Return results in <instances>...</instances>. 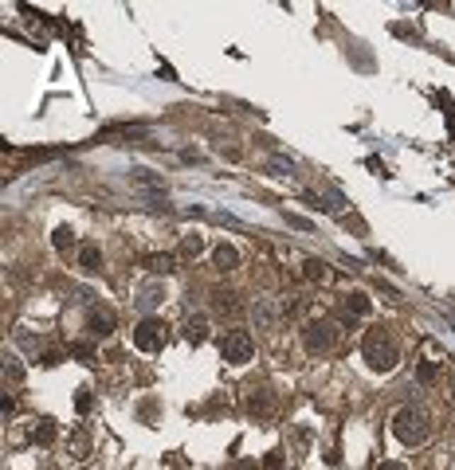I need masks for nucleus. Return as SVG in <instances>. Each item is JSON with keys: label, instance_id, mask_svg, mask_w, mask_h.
Wrapping results in <instances>:
<instances>
[{"label": "nucleus", "instance_id": "obj_18", "mask_svg": "<svg viewBox=\"0 0 455 470\" xmlns=\"http://www.w3.org/2000/svg\"><path fill=\"white\" fill-rule=\"evenodd\" d=\"M247 411H252V415H267V411H271V396L267 392L247 396Z\"/></svg>", "mask_w": 455, "mask_h": 470}, {"label": "nucleus", "instance_id": "obj_15", "mask_svg": "<svg viewBox=\"0 0 455 470\" xmlns=\"http://www.w3.org/2000/svg\"><path fill=\"white\" fill-rule=\"evenodd\" d=\"M51 243H55V251H63V255H67V251H75V231H71L67 224H63V227H55Z\"/></svg>", "mask_w": 455, "mask_h": 470}, {"label": "nucleus", "instance_id": "obj_28", "mask_svg": "<svg viewBox=\"0 0 455 470\" xmlns=\"http://www.w3.org/2000/svg\"><path fill=\"white\" fill-rule=\"evenodd\" d=\"M451 396H455V372H451Z\"/></svg>", "mask_w": 455, "mask_h": 470}, {"label": "nucleus", "instance_id": "obj_5", "mask_svg": "<svg viewBox=\"0 0 455 470\" xmlns=\"http://www.w3.org/2000/svg\"><path fill=\"white\" fill-rule=\"evenodd\" d=\"M165 341H169V326L161 318H142L134 326V345L142 352H161V349H165Z\"/></svg>", "mask_w": 455, "mask_h": 470}, {"label": "nucleus", "instance_id": "obj_22", "mask_svg": "<svg viewBox=\"0 0 455 470\" xmlns=\"http://www.w3.org/2000/svg\"><path fill=\"white\" fill-rule=\"evenodd\" d=\"M416 380H420V384H436V365H432V361H420V369H416Z\"/></svg>", "mask_w": 455, "mask_h": 470}, {"label": "nucleus", "instance_id": "obj_2", "mask_svg": "<svg viewBox=\"0 0 455 470\" xmlns=\"http://www.w3.org/2000/svg\"><path fill=\"white\" fill-rule=\"evenodd\" d=\"M393 435L400 439L405 447H420V443H428V435H432L428 411L416 408V403H405V408H396V415H393Z\"/></svg>", "mask_w": 455, "mask_h": 470}, {"label": "nucleus", "instance_id": "obj_4", "mask_svg": "<svg viewBox=\"0 0 455 470\" xmlns=\"http://www.w3.org/2000/svg\"><path fill=\"white\" fill-rule=\"evenodd\" d=\"M334 341H337V326L330 318H310L303 326L306 352H330V349H334Z\"/></svg>", "mask_w": 455, "mask_h": 470}, {"label": "nucleus", "instance_id": "obj_20", "mask_svg": "<svg viewBox=\"0 0 455 470\" xmlns=\"http://www.w3.org/2000/svg\"><path fill=\"white\" fill-rule=\"evenodd\" d=\"M67 352H71V357H79V361H86V365L94 361V345H91V341H75V345H67Z\"/></svg>", "mask_w": 455, "mask_h": 470}, {"label": "nucleus", "instance_id": "obj_6", "mask_svg": "<svg viewBox=\"0 0 455 470\" xmlns=\"http://www.w3.org/2000/svg\"><path fill=\"white\" fill-rule=\"evenodd\" d=\"M208 306L216 318H236L244 306H240V294L236 290H228V286H212L208 290Z\"/></svg>", "mask_w": 455, "mask_h": 470}, {"label": "nucleus", "instance_id": "obj_21", "mask_svg": "<svg viewBox=\"0 0 455 470\" xmlns=\"http://www.w3.org/2000/svg\"><path fill=\"white\" fill-rule=\"evenodd\" d=\"M91 408H94V396H91V388H79V396H75V411H79V415H86Z\"/></svg>", "mask_w": 455, "mask_h": 470}, {"label": "nucleus", "instance_id": "obj_24", "mask_svg": "<svg viewBox=\"0 0 455 470\" xmlns=\"http://www.w3.org/2000/svg\"><path fill=\"white\" fill-rule=\"evenodd\" d=\"M60 361H63V352H60V349H47V352L40 357V365H43V369H55Z\"/></svg>", "mask_w": 455, "mask_h": 470}, {"label": "nucleus", "instance_id": "obj_23", "mask_svg": "<svg viewBox=\"0 0 455 470\" xmlns=\"http://www.w3.org/2000/svg\"><path fill=\"white\" fill-rule=\"evenodd\" d=\"M255 318H259V326H271V321H275V310H271L267 302H259L255 306Z\"/></svg>", "mask_w": 455, "mask_h": 470}, {"label": "nucleus", "instance_id": "obj_26", "mask_svg": "<svg viewBox=\"0 0 455 470\" xmlns=\"http://www.w3.org/2000/svg\"><path fill=\"white\" fill-rule=\"evenodd\" d=\"M377 470H408V466H405V462H393V459H388V462H381Z\"/></svg>", "mask_w": 455, "mask_h": 470}, {"label": "nucleus", "instance_id": "obj_8", "mask_svg": "<svg viewBox=\"0 0 455 470\" xmlns=\"http://www.w3.org/2000/svg\"><path fill=\"white\" fill-rule=\"evenodd\" d=\"M86 333L91 337H110L114 333V314H110L106 306H94V310L86 314Z\"/></svg>", "mask_w": 455, "mask_h": 470}, {"label": "nucleus", "instance_id": "obj_7", "mask_svg": "<svg viewBox=\"0 0 455 470\" xmlns=\"http://www.w3.org/2000/svg\"><path fill=\"white\" fill-rule=\"evenodd\" d=\"M369 310H373L369 294L349 290V294H346V302H342V321H349V326H354V318H369Z\"/></svg>", "mask_w": 455, "mask_h": 470}, {"label": "nucleus", "instance_id": "obj_12", "mask_svg": "<svg viewBox=\"0 0 455 470\" xmlns=\"http://www.w3.org/2000/svg\"><path fill=\"white\" fill-rule=\"evenodd\" d=\"M303 278H306V282H330V278H334V270H330L326 259H306L303 263Z\"/></svg>", "mask_w": 455, "mask_h": 470}, {"label": "nucleus", "instance_id": "obj_11", "mask_svg": "<svg viewBox=\"0 0 455 470\" xmlns=\"http://www.w3.org/2000/svg\"><path fill=\"white\" fill-rule=\"evenodd\" d=\"M142 267L150 270V275H173V270H177V259H173V255H142Z\"/></svg>", "mask_w": 455, "mask_h": 470}, {"label": "nucleus", "instance_id": "obj_25", "mask_svg": "<svg viewBox=\"0 0 455 470\" xmlns=\"http://www.w3.org/2000/svg\"><path fill=\"white\" fill-rule=\"evenodd\" d=\"M263 470H283V451H271L267 459H263Z\"/></svg>", "mask_w": 455, "mask_h": 470}, {"label": "nucleus", "instance_id": "obj_27", "mask_svg": "<svg viewBox=\"0 0 455 470\" xmlns=\"http://www.w3.org/2000/svg\"><path fill=\"white\" fill-rule=\"evenodd\" d=\"M236 470H255V466H247V462H240V466Z\"/></svg>", "mask_w": 455, "mask_h": 470}, {"label": "nucleus", "instance_id": "obj_10", "mask_svg": "<svg viewBox=\"0 0 455 470\" xmlns=\"http://www.w3.org/2000/svg\"><path fill=\"white\" fill-rule=\"evenodd\" d=\"M79 267H83L86 275H99V270H102V251H99V243H79Z\"/></svg>", "mask_w": 455, "mask_h": 470}, {"label": "nucleus", "instance_id": "obj_16", "mask_svg": "<svg viewBox=\"0 0 455 470\" xmlns=\"http://www.w3.org/2000/svg\"><path fill=\"white\" fill-rule=\"evenodd\" d=\"M67 447H71V454H75V459L83 462L86 454H91V435H86V431H75V435L67 439Z\"/></svg>", "mask_w": 455, "mask_h": 470}, {"label": "nucleus", "instance_id": "obj_1", "mask_svg": "<svg viewBox=\"0 0 455 470\" xmlns=\"http://www.w3.org/2000/svg\"><path fill=\"white\" fill-rule=\"evenodd\" d=\"M361 357L373 372H393L396 361H400V345H396V337L385 326H373L361 337Z\"/></svg>", "mask_w": 455, "mask_h": 470}, {"label": "nucleus", "instance_id": "obj_17", "mask_svg": "<svg viewBox=\"0 0 455 470\" xmlns=\"http://www.w3.org/2000/svg\"><path fill=\"white\" fill-rule=\"evenodd\" d=\"M201 251H204V239H201V235H185V239H181V259H196Z\"/></svg>", "mask_w": 455, "mask_h": 470}, {"label": "nucleus", "instance_id": "obj_13", "mask_svg": "<svg viewBox=\"0 0 455 470\" xmlns=\"http://www.w3.org/2000/svg\"><path fill=\"white\" fill-rule=\"evenodd\" d=\"M185 341L189 345H204V341H208V318H201V314L189 318L185 321Z\"/></svg>", "mask_w": 455, "mask_h": 470}, {"label": "nucleus", "instance_id": "obj_3", "mask_svg": "<svg viewBox=\"0 0 455 470\" xmlns=\"http://www.w3.org/2000/svg\"><path fill=\"white\" fill-rule=\"evenodd\" d=\"M220 357H224L228 365H247L255 357V341H252V333L247 329H228L224 333V341H220Z\"/></svg>", "mask_w": 455, "mask_h": 470}, {"label": "nucleus", "instance_id": "obj_19", "mask_svg": "<svg viewBox=\"0 0 455 470\" xmlns=\"http://www.w3.org/2000/svg\"><path fill=\"white\" fill-rule=\"evenodd\" d=\"M4 377H9V384H24V365H20L16 357H9V361H4Z\"/></svg>", "mask_w": 455, "mask_h": 470}, {"label": "nucleus", "instance_id": "obj_14", "mask_svg": "<svg viewBox=\"0 0 455 470\" xmlns=\"http://www.w3.org/2000/svg\"><path fill=\"white\" fill-rule=\"evenodd\" d=\"M55 435H60V431H55V423H51V420H40L32 428V443H40V447H51V443H55Z\"/></svg>", "mask_w": 455, "mask_h": 470}, {"label": "nucleus", "instance_id": "obj_9", "mask_svg": "<svg viewBox=\"0 0 455 470\" xmlns=\"http://www.w3.org/2000/svg\"><path fill=\"white\" fill-rule=\"evenodd\" d=\"M212 267L220 270V275H228V270H236L240 267V251L232 243H220L216 251H212Z\"/></svg>", "mask_w": 455, "mask_h": 470}]
</instances>
